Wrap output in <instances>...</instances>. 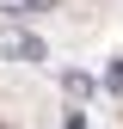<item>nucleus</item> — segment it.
<instances>
[{"mask_svg":"<svg viewBox=\"0 0 123 129\" xmlns=\"http://www.w3.org/2000/svg\"><path fill=\"white\" fill-rule=\"evenodd\" d=\"M61 86H68V92H74V99H86V92H92V80H86V74H74V68H68V74H61Z\"/></svg>","mask_w":123,"mask_h":129,"instance_id":"f03ea898","label":"nucleus"},{"mask_svg":"<svg viewBox=\"0 0 123 129\" xmlns=\"http://www.w3.org/2000/svg\"><path fill=\"white\" fill-rule=\"evenodd\" d=\"M0 55H6V61H43L49 49H43L37 31H25V25H0Z\"/></svg>","mask_w":123,"mask_h":129,"instance_id":"f257e3e1","label":"nucleus"},{"mask_svg":"<svg viewBox=\"0 0 123 129\" xmlns=\"http://www.w3.org/2000/svg\"><path fill=\"white\" fill-rule=\"evenodd\" d=\"M12 12H43V6H55V0H6Z\"/></svg>","mask_w":123,"mask_h":129,"instance_id":"7ed1b4c3","label":"nucleus"},{"mask_svg":"<svg viewBox=\"0 0 123 129\" xmlns=\"http://www.w3.org/2000/svg\"><path fill=\"white\" fill-rule=\"evenodd\" d=\"M105 86H117V92H123V61H111V74H105Z\"/></svg>","mask_w":123,"mask_h":129,"instance_id":"20e7f679","label":"nucleus"}]
</instances>
